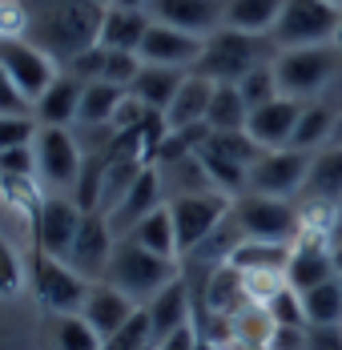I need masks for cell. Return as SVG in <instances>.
Here are the masks:
<instances>
[{
    "mask_svg": "<svg viewBox=\"0 0 342 350\" xmlns=\"http://www.w3.org/2000/svg\"><path fill=\"white\" fill-rule=\"evenodd\" d=\"M209 97H213V81H205L198 72L185 77V85L177 89L173 105L166 109V121L170 129H189V125H202L205 113H209Z\"/></svg>",
    "mask_w": 342,
    "mask_h": 350,
    "instance_id": "cell-26",
    "label": "cell"
},
{
    "mask_svg": "<svg viewBox=\"0 0 342 350\" xmlns=\"http://www.w3.org/2000/svg\"><path fill=\"white\" fill-rule=\"evenodd\" d=\"M157 25H170L181 33L209 36L226 25V0H149Z\"/></svg>",
    "mask_w": 342,
    "mask_h": 350,
    "instance_id": "cell-17",
    "label": "cell"
},
{
    "mask_svg": "<svg viewBox=\"0 0 342 350\" xmlns=\"http://www.w3.org/2000/svg\"><path fill=\"white\" fill-rule=\"evenodd\" d=\"M306 350H342V326H306Z\"/></svg>",
    "mask_w": 342,
    "mask_h": 350,
    "instance_id": "cell-45",
    "label": "cell"
},
{
    "mask_svg": "<svg viewBox=\"0 0 342 350\" xmlns=\"http://www.w3.org/2000/svg\"><path fill=\"white\" fill-rule=\"evenodd\" d=\"M145 350H153V347H145Z\"/></svg>",
    "mask_w": 342,
    "mask_h": 350,
    "instance_id": "cell-54",
    "label": "cell"
},
{
    "mask_svg": "<svg viewBox=\"0 0 342 350\" xmlns=\"http://www.w3.org/2000/svg\"><path fill=\"white\" fill-rule=\"evenodd\" d=\"M0 65H4V72L12 77V85H16L33 105L44 97V89L57 81L53 57H44V53H40L36 44H29L25 36H0Z\"/></svg>",
    "mask_w": 342,
    "mask_h": 350,
    "instance_id": "cell-10",
    "label": "cell"
},
{
    "mask_svg": "<svg viewBox=\"0 0 342 350\" xmlns=\"http://www.w3.org/2000/svg\"><path fill=\"white\" fill-rule=\"evenodd\" d=\"M125 238H133L137 245H145L149 254H161V258H173L177 254V234H173V217H170V206H161V210H153L145 221H137L133 230L125 234Z\"/></svg>",
    "mask_w": 342,
    "mask_h": 350,
    "instance_id": "cell-30",
    "label": "cell"
},
{
    "mask_svg": "<svg viewBox=\"0 0 342 350\" xmlns=\"http://www.w3.org/2000/svg\"><path fill=\"white\" fill-rule=\"evenodd\" d=\"M202 149L218 153V157H226V161H234V165H241V170H254V165L262 161V153H266V149L250 137L246 129H238V133H209Z\"/></svg>",
    "mask_w": 342,
    "mask_h": 350,
    "instance_id": "cell-33",
    "label": "cell"
},
{
    "mask_svg": "<svg viewBox=\"0 0 342 350\" xmlns=\"http://www.w3.org/2000/svg\"><path fill=\"white\" fill-rule=\"evenodd\" d=\"M149 16L141 8H105V25H101V49H121V53H137L141 40L149 33Z\"/></svg>",
    "mask_w": 342,
    "mask_h": 350,
    "instance_id": "cell-23",
    "label": "cell"
},
{
    "mask_svg": "<svg viewBox=\"0 0 342 350\" xmlns=\"http://www.w3.org/2000/svg\"><path fill=\"white\" fill-rule=\"evenodd\" d=\"M16 290H21V262L0 234V294H16Z\"/></svg>",
    "mask_w": 342,
    "mask_h": 350,
    "instance_id": "cell-44",
    "label": "cell"
},
{
    "mask_svg": "<svg viewBox=\"0 0 342 350\" xmlns=\"http://www.w3.org/2000/svg\"><path fill=\"white\" fill-rule=\"evenodd\" d=\"M306 174H310V153H302V149H270L250 170L246 189L262 193V198H290V193H302Z\"/></svg>",
    "mask_w": 342,
    "mask_h": 350,
    "instance_id": "cell-9",
    "label": "cell"
},
{
    "mask_svg": "<svg viewBox=\"0 0 342 350\" xmlns=\"http://www.w3.org/2000/svg\"><path fill=\"white\" fill-rule=\"evenodd\" d=\"M230 266L241 270V274H286V266H290V245L241 238V242L230 250Z\"/></svg>",
    "mask_w": 342,
    "mask_h": 350,
    "instance_id": "cell-25",
    "label": "cell"
},
{
    "mask_svg": "<svg viewBox=\"0 0 342 350\" xmlns=\"http://www.w3.org/2000/svg\"><path fill=\"white\" fill-rule=\"evenodd\" d=\"M161 174H157V165H145L141 177H137L133 185H129V193L113 206V210L105 213L109 217V226H113V234H129L137 221H145L153 210H161Z\"/></svg>",
    "mask_w": 342,
    "mask_h": 350,
    "instance_id": "cell-18",
    "label": "cell"
},
{
    "mask_svg": "<svg viewBox=\"0 0 342 350\" xmlns=\"http://www.w3.org/2000/svg\"><path fill=\"white\" fill-rule=\"evenodd\" d=\"M129 97V89L121 85H109V81H93L85 85V97H81V109H77V121L85 129H101V125H113L121 101Z\"/></svg>",
    "mask_w": 342,
    "mask_h": 350,
    "instance_id": "cell-27",
    "label": "cell"
},
{
    "mask_svg": "<svg viewBox=\"0 0 342 350\" xmlns=\"http://www.w3.org/2000/svg\"><path fill=\"white\" fill-rule=\"evenodd\" d=\"M266 350H306V326H274Z\"/></svg>",
    "mask_w": 342,
    "mask_h": 350,
    "instance_id": "cell-46",
    "label": "cell"
},
{
    "mask_svg": "<svg viewBox=\"0 0 342 350\" xmlns=\"http://www.w3.org/2000/svg\"><path fill=\"white\" fill-rule=\"evenodd\" d=\"M330 145H342V113H339V121H334V133H330Z\"/></svg>",
    "mask_w": 342,
    "mask_h": 350,
    "instance_id": "cell-50",
    "label": "cell"
},
{
    "mask_svg": "<svg viewBox=\"0 0 342 350\" xmlns=\"http://www.w3.org/2000/svg\"><path fill=\"white\" fill-rule=\"evenodd\" d=\"M330 4H334V8H342V0H330Z\"/></svg>",
    "mask_w": 342,
    "mask_h": 350,
    "instance_id": "cell-52",
    "label": "cell"
},
{
    "mask_svg": "<svg viewBox=\"0 0 342 350\" xmlns=\"http://www.w3.org/2000/svg\"><path fill=\"white\" fill-rule=\"evenodd\" d=\"M113 226H109V217L105 213H85L81 217V230H77V238H73V250H68V266L81 274V278H105V270H109V258H113Z\"/></svg>",
    "mask_w": 342,
    "mask_h": 350,
    "instance_id": "cell-13",
    "label": "cell"
},
{
    "mask_svg": "<svg viewBox=\"0 0 342 350\" xmlns=\"http://www.w3.org/2000/svg\"><path fill=\"white\" fill-rule=\"evenodd\" d=\"M339 21L342 8H334L330 0H286L278 25L270 29V40L278 44V53L310 49V44H334Z\"/></svg>",
    "mask_w": 342,
    "mask_h": 350,
    "instance_id": "cell-5",
    "label": "cell"
},
{
    "mask_svg": "<svg viewBox=\"0 0 342 350\" xmlns=\"http://www.w3.org/2000/svg\"><path fill=\"white\" fill-rule=\"evenodd\" d=\"M33 141H36L33 117H4L0 113V149H16V145H33Z\"/></svg>",
    "mask_w": 342,
    "mask_h": 350,
    "instance_id": "cell-40",
    "label": "cell"
},
{
    "mask_svg": "<svg viewBox=\"0 0 342 350\" xmlns=\"http://www.w3.org/2000/svg\"><path fill=\"white\" fill-rule=\"evenodd\" d=\"M145 310H149V326H153V347L166 342L170 334H177L181 326H189V290H185V282L173 278L166 290H157L149 298Z\"/></svg>",
    "mask_w": 342,
    "mask_h": 350,
    "instance_id": "cell-20",
    "label": "cell"
},
{
    "mask_svg": "<svg viewBox=\"0 0 342 350\" xmlns=\"http://www.w3.org/2000/svg\"><path fill=\"white\" fill-rule=\"evenodd\" d=\"M36 174V153L33 145L0 149V177H33Z\"/></svg>",
    "mask_w": 342,
    "mask_h": 350,
    "instance_id": "cell-42",
    "label": "cell"
},
{
    "mask_svg": "<svg viewBox=\"0 0 342 350\" xmlns=\"http://www.w3.org/2000/svg\"><path fill=\"white\" fill-rule=\"evenodd\" d=\"M97 4H113V0H97Z\"/></svg>",
    "mask_w": 342,
    "mask_h": 350,
    "instance_id": "cell-53",
    "label": "cell"
},
{
    "mask_svg": "<svg viewBox=\"0 0 342 350\" xmlns=\"http://www.w3.org/2000/svg\"><path fill=\"white\" fill-rule=\"evenodd\" d=\"M334 278V245L326 238H314V234H298L290 245V266H286V282L302 294L310 286H322V282Z\"/></svg>",
    "mask_w": 342,
    "mask_h": 350,
    "instance_id": "cell-16",
    "label": "cell"
},
{
    "mask_svg": "<svg viewBox=\"0 0 342 350\" xmlns=\"http://www.w3.org/2000/svg\"><path fill=\"white\" fill-rule=\"evenodd\" d=\"M81 206L68 202V198H44L40 210L33 217V238H36V250L49 254V258H61L65 262L68 250H73V238L81 230Z\"/></svg>",
    "mask_w": 342,
    "mask_h": 350,
    "instance_id": "cell-12",
    "label": "cell"
},
{
    "mask_svg": "<svg viewBox=\"0 0 342 350\" xmlns=\"http://www.w3.org/2000/svg\"><path fill=\"white\" fill-rule=\"evenodd\" d=\"M306 202H339L342 198V145H326L310 157V174L302 181Z\"/></svg>",
    "mask_w": 342,
    "mask_h": 350,
    "instance_id": "cell-24",
    "label": "cell"
},
{
    "mask_svg": "<svg viewBox=\"0 0 342 350\" xmlns=\"http://www.w3.org/2000/svg\"><path fill=\"white\" fill-rule=\"evenodd\" d=\"M81 97H85V81H77V77L61 72V77L44 89V97L33 105L36 121H40V125H57V129H65L68 121L77 117V109H81Z\"/></svg>",
    "mask_w": 342,
    "mask_h": 350,
    "instance_id": "cell-21",
    "label": "cell"
},
{
    "mask_svg": "<svg viewBox=\"0 0 342 350\" xmlns=\"http://www.w3.org/2000/svg\"><path fill=\"white\" fill-rule=\"evenodd\" d=\"M29 109H33V101L12 85V77L0 65V113H4V117H29Z\"/></svg>",
    "mask_w": 342,
    "mask_h": 350,
    "instance_id": "cell-43",
    "label": "cell"
},
{
    "mask_svg": "<svg viewBox=\"0 0 342 350\" xmlns=\"http://www.w3.org/2000/svg\"><path fill=\"white\" fill-rule=\"evenodd\" d=\"M194 350H222V347H218V342H209L205 334H198V347H194Z\"/></svg>",
    "mask_w": 342,
    "mask_h": 350,
    "instance_id": "cell-49",
    "label": "cell"
},
{
    "mask_svg": "<svg viewBox=\"0 0 342 350\" xmlns=\"http://www.w3.org/2000/svg\"><path fill=\"white\" fill-rule=\"evenodd\" d=\"M68 77H77V81H85V85H93V81H101L105 72V49L101 44H93V49H85L81 57H73L65 65Z\"/></svg>",
    "mask_w": 342,
    "mask_h": 350,
    "instance_id": "cell-41",
    "label": "cell"
},
{
    "mask_svg": "<svg viewBox=\"0 0 342 350\" xmlns=\"http://www.w3.org/2000/svg\"><path fill=\"white\" fill-rule=\"evenodd\" d=\"M133 314H137V302L129 298V294H121L117 286H109V282L89 290L85 310H81V318L101 334V342H109V338H113V334H117Z\"/></svg>",
    "mask_w": 342,
    "mask_h": 350,
    "instance_id": "cell-19",
    "label": "cell"
},
{
    "mask_svg": "<svg viewBox=\"0 0 342 350\" xmlns=\"http://www.w3.org/2000/svg\"><path fill=\"white\" fill-rule=\"evenodd\" d=\"M173 278H177V262L161 258V254H149L133 238H121L113 245V258H109V270H105V282L117 286L121 294H129L133 302L137 298H153Z\"/></svg>",
    "mask_w": 342,
    "mask_h": 350,
    "instance_id": "cell-3",
    "label": "cell"
},
{
    "mask_svg": "<svg viewBox=\"0 0 342 350\" xmlns=\"http://www.w3.org/2000/svg\"><path fill=\"white\" fill-rule=\"evenodd\" d=\"M266 314L274 318V326H310L306 322V306H302V294L286 282L270 302H266Z\"/></svg>",
    "mask_w": 342,
    "mask_h": 350,
    "instance_id": "cell-38",
    "label": "cell"
},
{
    "mask_svg": "<svg viewBox=\"0 0 342 350\" xmlns=\"http://www.w3.org/2000/svg\"><path fill=\"white\" fill-rule=\"evenodd\" d=\"M145 347H153V326H149V310L137 306V314L129 318L101 350H145Z\"/></svg>",
    "mask_w": 342,
    "mask_h": 350,
    "instance_id": "cell-37",
    "label": "cell"
},
{
    "mask_svg": "<svg viewBox=\"0 0 342 350\" xmlns=\"http://www.w3.org/2000/svg\"><path fill=\"white\" fill-rule=\"evenodd\" d=\"M342 69V49L339 44H310V49H286L274 57V77H278V93L282 97H314L318 89H326Z\"/></svg>",
    "mask_w": 342,
    "mask_h": 350,
    "instance_id": "cell-4",
    "label": "cell"
},
{
    "mask_svg": "<svg viewBox=\"0 0 342 350\" xmlns=\"http://www.w3.org/2000/svg\"><path fill=\"white\" fill-rule=\"evenodd\" d=\"M278 57V44L270 36L258 33H238V29H218V33L205 36V49L198 57V65L189 72H198L213 85H238L246 72L274 65Z\"/></svg>",
    "mask_w": 342,
    "mask_h": 350,
    "instance_id": "cell-2",
    "label": "cell"
},
{
    "mask_svg": "<svg viewBox=\"0 0 342 350\" xmlns=\"http://www.w3.org/2000/svg\"><path fill=\"white\" fill-rule=\"evenodd\" d=\"M185 69H166V65H141L137 72V81L129 85V93H133L137 101L145 109H157V113H166L173 105V97H177V89L185 85Z\"/></svg>",
    "mask_w": 342,
    "mask_h": 350,
    "instance_id": "cell-22",
    "label": "cell"
},
{
    "mask_svg": "<svg viewBox=\"0 0 342 350\" xmlns=\"http://www.w3.org/2000/svg\"><path fill=\"white\" fill-rule=\"evenodd\" d=\"M173 234H177V254H194L198 245H205L222 221L230 217V198L222 189H205V193H181L170 202Z\"/></svg>",
    "mask_w": 342,
    "mask_h": 350,
    "instance_id": "cell-6",
    "label": "cell"
},
{
    "mask_svg": "<svg viewBox=\"0 0 342 350\" xmlns=\"http://www.w3.org/2000/svg\"><path fill=\"white\" fill-rule=\"evenodd\" d=\"M334 44L342 49V21H339V33H334Z\"/></svg>",
    "mask_w": 342,
    "mask_h": 350,
    "instance_id": "cell-51",
    "label": "cell"
},
{
    "mask_svg": "<svg viewBox=\"0 0 342 350\" xmlns=\"http://www.w3.org/2000/svg\"><path fill=\"white\" fill-rule=\"evenodd\" d=\"M238 93H241V101H246L250 109H262V105H270V101H278L282 93H278L274 65H262V69L246 72V77L238 81Z\"/></svg>",
    "mask_w": 342,
    "mask_h": 350,
    "instance_id": "cell-35",
    "label": "cell"
},
{
    "mask_svg": "<svg viewBox=\"0 0 342 350\" xmlns=\"http://www.w3.org/2000/svg\"><path fill=\"white\" fill-rule=\"evenodd\" d=\"M302 101H294V97H278L270 105L262 109H250V121H246V133L258 141L266 153L270 149H290V137H294V129H298V121H302Z\"/></svg>",
    "mask_w": 342,
    "mask_h": 350,
    "instance_id": "cell-15",
    "label": "cell"
},
{
    "mask_svg": "<svg viewBox=\"0 0 342 350\" xmlns=\"http://www.w3.org/2000/svg\"><path fill=\"white\" fill-rule=\"evenodd\" d=\"M194 347H198V326L189 322V326H181L177 334H170L166 342H157L153 350H194Z\"/></svg>",
    "mask_w": 342,
    "mask_h": 350,
    "instance_id": "cell-47",
    "label": "cell"
},
{
    "mask_svg": "<svg viewBox=\"0 0 342 350\" xmlns=\"http://www.w3.org/2000/svg\"><path fill=\"white\" fill-rule=\"evenodd\" d=\"M205 49V36L181 33V29H170V25H149V33L141 40L137 57L145 65H166V69H194L198 57Z\"/></svg>",
    "mask_w": 342,
    "mask_h": 350,
    "instance_id": "cell-14",
    "label": "cell"
},
{
    "mask_svg": "<svg viewBox=\"0 0 342 350\" xmlns=\"http://www.w3.org/2000/svg\"><path fill=\"white\" fill-rule=\"evenodd\" d=\"M334 113L326 105H306L302 109V121H298V129H294V137H290V149H302V153H310L314 145H322V141H330V133H334Z\"/></svg>",
    "mask_w": 342,
    "mask_h": 350,
    "instance_id": "cell-34",
    "label": "cell"
},
{
    "mask_svg": "<svg viewBox=\"0 0 342 350\" xmlns=\"http://www.w3.org/2000/svg\"><path fill=\"white\" fill-rule=\"evenodd\" d=\"M101 334L81 314H65L57 322V350H101Z\"/></svg>",
    "mask_w": 342,
    "mask_h": 350,
    "instance_id": "cell-36",
    "label": "cell"
},
{
    "mask_svg": "<svg viewBox=\"0 0 342 350\" xmlns=\"http://www.w3.org/2000/svg\"><path fill=\"white\" fill-rule=\"evenodd\" d=\"M286 0H226V29L270 36Z\"/></svg>",
    "mask_w": 342,
    "mask_h": 350,
    "instance_id": "cell-28",
    "label": "cell"
},
{
    "mask_svg": "<svg viewBox=\"0 0 342 350\" xmlns=\"http://www.w3.org/2000/svg\"><path fill=\"white\" fill-rule=\"evenodd\" d=\"M141 57L137 53H121V49H105V72L101 81H109V85H121V89H129L137 81V72H141Z\"/></svg>",
    "mask_w": 342,
    "mask_h": 350,
    "instance_id": "cell-39",
    "label": "cell"
},
{
    "mask_svg": "<svg viewBox=\"0 0 342 350\" xmlns=\"http://www.w3.org/2000/svg\"><path fill=\"white\" fill-rule=\"evenodd\" d=\"M246 306H250V298H246V274L226 262V266L209 278V310H213V314H238Z\"/></svg>",
    "mask_w": 342,
    "mask_h": 350,
    "instance_id": "cell-31",
    "label": "cell"
},
{
    "mask_svg": "<svg viewBox=\"0 0 342 350\" xmlns=\"http://www.w3.org/2000/svg\"><path fill=\"white\" fill-rule=\"evenodd\" d=\"M36 153V174L44 177L49 185H77L81 177V145L73 141L68 129H57V125H40L33 141Z\"/></svg>",
    "mask_w": 342,
    "mask_h": 350,
    "instance_id": "cell-11",
    "label": "cell"
},
{
    "mask_svg": "<svg viewBox=\"0 0 342 350\" xmlns=\"http://www.w3.org/2000/svg\"><path fill=\"white\" fill-rule=\"evenodd\" d=\"M302 306H306L310 326H334V322H342V282L330 278L322 286L302 290Z\"/></svg>",
    "mask_w": 342,
    "mask_h": 350,
    "instance_id": "cell-32",
    "label": "cell"
},
{
    "mask_svg": "<svg viewBox=\"0 0 342 350\" xmlns=\"http://www.w3.org/2000/svg\"><path fill=\"white\" fill-rule=\"evenodd\" d=\"M246 121H250V105L241 101L238 85H213L205 125L213 133H238V129H246Z\"/></svg>",
    "mask_w": 342,
    "mask_h": 350,
    "instance_id": "cell-29",
    "label": "cell"
},
{
    "mask_svg": "<svg viewBox=\"0 0 342 350\" xmlns=\"http://www.w3.org/2000/svg\"><path fill=\"white\" fill-rule=\"evenodd\" d=\"M33 286L40 294V306L44 310H61V314H77L85 310V298H89V282L81 278L68 262L61 258H49V254H33Z\"/></svg>",
    "mask_w": 342,
    "mask_h": 350,
    "instance_id": "cell-8",
    "label": "cell"
},
{
    "mask_svg": "<svg viewBox=\"0 0 342 350\" xmlns=\"http://www.w3.org/2000/svg\"><path fill=\"white\" fill-rule=\"evenodd\" d=\"M234 221L246 238L254 242H282L294 245L302 230V210H294L286 198H262V193H246L234 202Z\"/></svg>",
    "mask_w": 342,
    "mask_h": 350,
    "instance_id": "cell-7",
    "label": "cell"
},
{
    "mask_svg": "<svg viewBox=\"0 0 342 350\" xmlns=\"http://www.w3.org/2000/svg\"><path fill=\"white\" fill-rule=\"evenodd\" d=\"M113 4H117V8H145L149 0H113Z\"/></svg>",
    "mask_w": 342,
    "mask_h": 350,
    "instance_id": "cell-48",
    "label": "cell"
},
{
    "mask_svg": "<svg viewBox=\"0 0 342 350\" xmlns=\"http://www.w3.org/2000/svg\"><path fill=\"white\" fill-rule=\"evenodd\" d=\"M101 25L105 4L97 0H21L25 40L61 65L101 44Z\"/></svg>",
    "mask_w": 342,
    "mask_h": 350,
    "instance_id": "cell-1",
    "label": "cell"
}]
</instances>
